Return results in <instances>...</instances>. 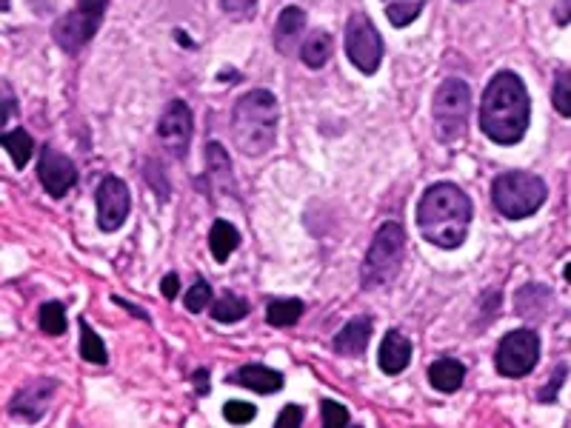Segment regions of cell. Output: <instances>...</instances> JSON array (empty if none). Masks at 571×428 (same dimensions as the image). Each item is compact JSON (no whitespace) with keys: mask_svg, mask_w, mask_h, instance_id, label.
I'll return each mask as SVG.
<instances>
[{"mask_svg":"<svg viewBox=\"0 0 571 428\" xmlns=\"http://www.w3.org/2000/svg\"><path fill=\"white\" fill-rule=\"evenodd\" d=\"M532 120L526 83L514 72H497L480 100V129L497 146H517Z\"/></svg>","mask_w":571,"mask_h":428,"instance_id":"6da1fadb","label":"cell"},{"mask_svg":"<svg viewBox=\"0 0 571 428\" xmlns=\"http://www.w3.org/2000/svg\"><path fill=\"white\" fill-rule=\"evenodd\" d=\"M472 226V200L454 183H434L417 206V229L437 249H460Z\"/></svg>","mask_w":571,"mask_h":428,"instance_id":"7a4b0ae2","label":"cell"},{"mask_svg":"<svg viewBox=\"0 0 571 428\" xmlns=\"http://www.w3.org/2000/svg\"><path fill=\"white\" fill-rule=\"evenodd\" d=\"M232 137L246 157H263L277 140V100L266 89H252L235 103Z\"/></svg>","mask_w":571,"mask_h":428,"instance_id":"3957f363","label":"cell"},{"mask_svg":"<svg viewBox=\"0 0 571 428\" xmlns=\"http://www.w3.org/2000/svg\"><path fill=\"white\" fill-rule=\"evenodd\" d=\"M549 189L532 172H506L492 183V203L506 220H526L543 209Z\"/></svg>","mask_w":571,"mask_h":428,"instance_id":"277c9868","label":"cell"},{"mask_svg":"<svg viewBox=\"0 0 571 428\" xmlns=\"http://www.w3.org/2000/svg\"><path fill=\"white\" fill-rule=\"evenodd\" d=\"M406 257V232L400 223H383L377 229L375 240L366 252L363 269H360V283L363 289H380L386 283H392L400 274Z\"/></svg>","mask_w":571,"mask_h":428,"instance_id":"5b68a950","label":"cell"},{"mask_svg":"<svg viewBox=\"0 0 571 428\" xmlns=\"http://www.w3.org/2000/svg\"><path fill=\"white\" fill-rule=\"evenodd\" d=\"M469 112H472V92L466 86V80L449 78L440 83V89L434 92L432 120L434 135L440 143H457L466 135L469 126Z\"/></svg>","mask_w":571,"mask_h":428,"instance_id":"8992f818","label":"cell"},{"mask_svg":"<svg viewBox=\"0 0 571 428\" xmlns=\"http://www.w3.org/2000/svg\"><path fill=\"white\" fill-rule=\"evenodd\" d=\"M109 0H78V6L55 23V43L63 52L78 55L80 49L95 38L103 23Z\"/></svg>","mask_w":571,"mask_h":428,"instance_id":"52a82bcc","label":"cell"},{"mask_svg":"<svg viewBox=\"0 0 571 428\" xmlns=\"http://www.w3.org/2000/svg\"><path fill=\"white\" fill-rule=\"evenodd\" d=\"M540 360V337L532 329H514L509 331L494 354V369L503 377H526L532 374L534 366Z\"/></svg>","mask_w":571,"mask_h":428,"instance_id":"ba28073f","label":"cell"},{"mask_svg":"<svg viewBox=\"0 0 571 428\" xmlns=\"http://www.w3.org/2000/svg\"><path fill=\"white\" fill-rule=\"evenodd\" d=\"M346 55L363 75H375L383 60V38L366 15H352L346 23Z\"/></svg>","mask_w":571,"mask_h":428,"instance_id":"9c48e42d","label":"cell"},{"mask_svg":"<svg viewBox=\"0 0 571 428\" xmlns=\"http://www.w3.org/2000/svg\"><path fill=\"white\" fill-rule=\"evenodd\" d=\"M192 129H195V120H192V109L183 103V100H172L163 115L158 120V137L163 143V149L172 157L189 155V143H192Z\"/></svg>","mask_w":571,"mask_h":428,"instance_id":"30bf717a","label":"cell"},{"mask_svg":"<svg viewBox=\"0 0 571 428\" xmlns=\"http://www.w3.org/2000/svg\"><path fill=\"white\" fill-rule=\"evenodd\" d=\"M95 203H98L100 232H118L129 217V209H132L129 186L120 177H106L98 186Z\"/></svg>","mask_w":571,"mask_h":428,"instance_id":"8fae6325","label":"cell"},{"mask_svg":"<svg viewBox=\"0 0 571 428\" xmlns=\"http://www.w3.org/2000/svg\"><path fill=\"white\" fill-rule=\"evenodd\" d=\"M38 177L49 197H63L78 183V169L66 155L55 149H43L38 163Z\"/></svg>","mask_w":571,"mask_h":428,"instance_id":"7c38bea8","label":"cell"},{"mask_svg":"<svg viewBox=\"0 0 571 428\" xmlns=\"http://www.w3.org/2000/svg\"><path fill=\"white\" fill-rule=\"evenodd\" d=\"M55 380H35V383H29L26 389H20L15 397H12V417H18V420H26V423H38L40 417L46 414L49 409V400H52V394H55Z\"/></svg>","mask_w":571,"mask_h":428,"instance_id":"4fadbf2b","label":"cell"},{"mask_svg":"<svg viewBox=\"0 0 571 428\" xmlns=\"http://www.w3.org/2000/svg\"><path fill=\"white\" fill-rule=\"evenodd\" d=\"M377 360H380V371L383 374H392V377L394 374H403V371L409 369V363H412V343H409V337L403 331H389L383 337V343H380Z\"/></svg>","mask_w":571,"mask_h":428,"instance_id":"5bb4252c","label":"cell"},{"mask_svg":"<svg viewBox=\"0 0 571 428\" xmlns=\"http://www.w3.org/2000/svg\"><path fill=\"white\" fill-rule=\"evenodd\" d=\"M306 32V12L300 6H286L275 23V49L280 55H292L297 49V40Z\"/></svg>","mask_w":571,"mask_h":428,"instance_id":"9a60e30c","label":"cell"},{"mask_svg":"<svg viewBox=\"0 0 571 428\" xmlns=\"http://www.w3.org/2000/svg\"><path fill=\"white\" fill-rule=\"evenodd\" d=\"M369 340H372V320L369 317H355L337 331L335 351L343 354V357H360L369 349Z\"/></svg>","mask_w":571,"mask_h":428,"instance_id":"2e32d148","label":"cell"},{"mask_svg":"<svg viewBox=\"0 0 571 428\" xmlns=\"http://www.w3.org/2000/svg\"><path fill=\"white\" fill-rule=\"evenodd\" d=\"M229 383H235V386H243V389H252L257 394H275V391L283 389V374L275 369H266V366H243V369H237L232 377H229Z\"/></svg>","mask_w":571,"mask_h":428,"instance_id":"e0dca14e","label":"cell"},{"mask_svg":"<svg viewBox=\"0 0 571 428\" xmlns=\"http://www.w3.org/2000/svg\"><path fill=\"white\" fill-rule=\"evenodd\" d=\"M466 380V366L454 357H440L429 366V383L443 394H454Z\"/></svg>","mask_w":571,"mask_h":428,"instance_id":"ac0fdd59","label":"cell"},{"mask_svg":"<svg viewBox=\"0 0 571 428\" xmlns=\"http://www.w3.org/2000/svg\"><path fill=\"white\" fill-rule=\"evenodd\" d=\"M206 172H209V180L217 186V192H235L232 163H229V155L220 143L206 146Z\"/></svg>","mask_w":571,"mask_h":428,"instance_id":"d6986e66","label":"cell"},{"mask_svg":"<svg viewBox=\"0 0 571 428\" xmlns=\"http://www.w3.org/2000/svg\"><path fill=\"white\" fill-rule=\"evenodd\" d=\"M237 246H240V234H237L235 226L229 220H215L212 232H209V249H212V257L217 263H226L235 254Z\"/></svg>","mask_w":571,"mask_h":428,"instance_id":"ffe728a7","label":"cell"},{"mask_svg":"<svg viewBox=\"0 0 571 428\" xmlns=\"http://www.w3.org/2000/svg\"><path fill=\"white\" fill-rule=\"evenodd\" d=\"M332 52H335V43L329 38V32H312L309 38L303 40V46H300V58H303V63L309 69L326 66L329 58H332Z\"/></svg>","mask_w":571,"mask_h":428,"instance_id":"44dd1931","label":"cell"},{"mask_svg":"<svg viewBox=\"0 0 571 428\" xmlns=\"http://www.w3.org/2000/svg\"><path fill=\"white\" fill-rule=\"evenodd\" d=\"M303 300H295V297H289V300H272L269 303V309H266V320H269V326H275V329H289V326H295L297 320L303 317Z\"/></svg>","mask_w":571,"mask_h":428,"instance_id":"7402d4cb","label":"cell"},{"mask_svg":"<svg viewBox=\"0 0 571 428\" xmlns=\"http://www.w3.org/2000/svg\"><path fill=\"white\" fill-rule=\"evenodd\" d=\"M0 143H3V149L9 152L12 163H15L18 169H23V166L29 163L32 152H35V140H32V135H29L26 129H12V132H3Z\"/></svg>","mask_w":571,"mask_h":428,"instance_id":"603a6c76","label":"cell"},{"mask_svg":"<svg viewBox=\"0 0 571 428\" xmlns=\"http://www.w3.org/2000/svg\"><path fill=\"white\" fill-rule=\"evenodd\" d=\"M423 3L426 0H383L386 18H389L394 29H406L409 23H414L417 15L423 12Z\"/></svg>","mask_w":571,"mask_h":428,"instance_id":"cb8c5ba5","label":"cell"},{"mask_svg":"<svg viewBox=\"0 0 571 428\" xmlns=\"http://www.w3.org/2000/svg\"><path fill=\"white\" fill-rule=\"evenodd\" d=\"M80 357L86 363H95V366H103L109 357H106V346L98 337V331L92 329L86 320H80Z\"/></svg>","mask_w":571,"mask_h":428,"instance_id":"d4e9b609","label":"cell"},{"mask_svg":"<svg viewBox=\"0 0 571 428\" xmlns=\"http://www.w3.org/2000/svg\"><path fill=\"white\" fill-rule=\"evenodd\" d=\"M246 314H249V303L232 292L223 294L215 306H212V317H215L217 323H240Z\"/></svg>","mask_w":571,"mask_h":428,"instance_id":"484cf974","label":"cell"},{"mask_svg":"<svg viewBox=\"0 0 571 428\" xmlns=\"http://www.w3.org/2000/svg\"><path fill=\"white\" fill-rule=\"evenodd\" d=\"M552 103L554 109H557V115L571 117V66L569 69H560V72L554 75Z\"/></svg>","mask_w":571,"mask_h":428,"instance_id":"4316f807","label":"cell"},{"mask_svg":"<svg viewBox=\"0 0 571 428\" xmlns=\"http://www.w3.org/2000/svg\"><path fill=\"white\" fill-rule=\"evenodd\" d=\"M40 329L49 337H60L66 331V309L60 303H43L40 306Z\"/></svg>","mask_w":571,"mask_h":428,"instance_id":"83f0119b","label":"cell"},{"mask_svg":"<svg viewBox=\"0 0 571 428\" xmlns=\"http://www.w3.org/2000/svg\"><path fill=\"white\" fill-rule=\"evenodd\" d=\"M209 300H212V286H209L206 280H197L195 286L183 294V306L192 314L203 312V309L209 306Z\"/></svg>","mask_w":571,"mask_h":428,"instance_id":"f1b7e54d","label":"cell"},{"mask_svg":"<svg viewBox=\"0 0 571 428\" xmlns=\"http://www.w3.org/2000/svg\"><path fill=\"white\" fill-rule=\"evenodd\" d=\"M223 417L235 426H243V423H252L257 417V409L252 403H243V400H229L223 406Z\"/></svg>","mask_w":571,"mask_h":428,"instance_id":"f546056e","label":"cell"},{"mask_svg":"<svg viewBox=\"0 0 571 428\" xmlns=\"http://www.w3.org/2000/svg\"><path fill=\"white\" fill-rule=\"evenodd\" d=\"M320 414H323V426H349V411L343 409L340 403L335 400H323V406H320Z\"/></svg>","mask_w":571,"mask_h":428,"instance_id":"4dcf8cb0","label":"cell"},{"mask_svg":"<svg viewBox=\"0 0 571 428\" xmlns=\"http://www.w3.org/2000/svg\"><path fill=\"white\" fill-rule=\"evenodd\" d=\"M223 3V12L226 15H235V18H246L252 9H255L257 0H220Z\"/></svg>","mask_w":571,"mask_h":428,"instance_id":"1f68e13d","label":"cell"},{"mask_svg":"<svg viewBox=\"0 0 571 428\" xmlns=\"http://www.w3.org/2000/svg\"><path fill=\"white\" fill-rule=\"evenodd\" d=\"M563 380H566V366H557L552 383L540 391V403H552L554 397H557V391H560V386H563Z\"/></svg>","mask_w":571,"mask_h":428,"instance_id":"d6a6232c","label":"cell"},{"mask_svg":"<svg viewBox=\"0 0 571 428\" xmlns=\"http://www.w3.org/2000/svg\"><path fill=\"white\" fill-rule=\"evenodd\" d=\"M300 420H303V409L300 406H286V409L277 414V428L297 426Z\"/></svg>","mask_w":571,"mask_h":428,"instance_id":"836d02e7","label":"cell"},{"mask_svg":"<svg viewBox=\"0 0 571 428\" xmlns=\"http://www.w3.org/2000/svg\"><path fill=\"white\" fill-rule=\"evenodd\" d=\"M26 3H29V9H32L38 18H46V15L55 12V6H58L60 0H26Z\"/></svg>","mask_w":571,"mask_h":428,"instance_id":"e575fe53","label":"cell"},{"mask_svg":"<svg viewBox=\"0 0 571 428\" xmlns=\"http://www.w3.org/2000/svg\"><path fill=\"white\" fill-rule=\"evenodd\" d=\"M160 289H163V297H166V300H175V297H178V289H180L178 274H166V277H163V283H160Z\"/></svg>","mask_w":571,"mask_h":428,"instance_id":"d590c367","label":"cell"},{"mask_svg":"<svg viewBox=\"0 0 571 428\" xmlns=\"http://www.w3.org/2000/svg\"><path fill=\"white\" fill-rule=\"evenodd\" d=\"M554 20L560 23V26H566L571 20V0H560L557 6H554Z\"/></svg>","mask_w":571,"mask_h":428,"instance_id":"8d00e7d4","label":"cell"},{"mask_svg":"<svg viewBox=\"0 0 571 428\" xmlns=\"http://www.w3.org/2000/svg\"><path fill=\"white\" fill-rule=\"evenodd\" d=\"M195 386L197 394H209V371H195Z\"/></svg>","mask_w":571,"mask_h":428,"instance_id":"74e56055","label":"cell"},{"mask_svg":"<svg viewBox=\"0 0 571 428\" xmlns=\"http://www.w3.org/2000/svg\"><path fill=\"white\" fill-rule=\"evenodd\" d=\"M15 112V100H12V92H9V86H6V112H3V126H6V120L12 117Z\"/></svg>","mask_w":571,"mask_h":428,"instance_id":"f35d334b","label":"cell"},{"mask_svg":"<svg viewBox=\"0 0 571 428\" xmlns=\"http://www.w3.org/2000/svg\"><path fill=\"white\" fill-rule=\"evenodd\" d=\"M115 303H118V306H123V309H129V312L132 314H138V317H143V320H146V312H143V309H140V306H132V303H126V300H115Z\"/></svg>","mask_w":571,"mask_h":428,"instance_id":"ab89813d","label":"cell"},{"mask_svg":"<svg viewBox=\"0 0 571 428\" xmlns=\"http://www.w3.org/2000/svg\"><path fill=\"white\" fill-rule=\"evenodd\" d=\"M563 277H566V280H569V283H571V263H569V266H566V272H563Z\"/></svg>","mask_w":571,"mask_h":428,"instance_id":"60d3db41","label":"cell"},{"mask_svg":"<svg viewBox=\"0 0 571 428\" xmlns=\"http://www.w3.org/2000/svg\"><path fill=\"white\" fill-rule=\"evenodd\" d=\"M3 9H9V0H3Z\"/></svg>","mask_w":571,"mask_h":428,"instance_id":"b9f144b4","label":"cell"}]
</instances>
